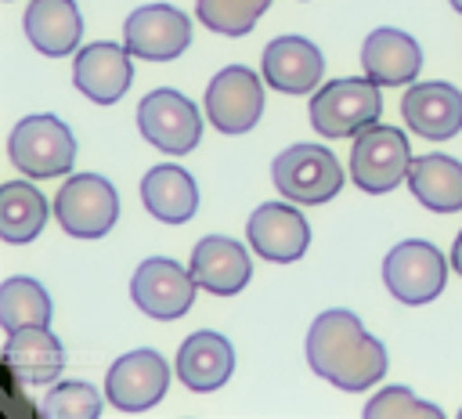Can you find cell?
I'll return each instance as SVG.
<instances>
[{"mask_svg": "<svg viewBox=\"0 0 462 419\" xmlns=\"http://www.w3.org/2000/svg\"><path fill=\"white\" fill-rule=\"evenodd\" d=\"M137 130L148 144L166 155H188L199 148L202 137V112L191 98L173 87H159L137 101Z\"/></svg>", "mask_w": 462, "mask_h": 419, "instance_id": "cell-6", "label": "cell"}, {"mask_svg": "<svg viewBox=\"0 0 462 419\" xmlns=\"http://www.w3.org/2000/svg\"><path fill=\"white\" fill-rule=\"evenodd\" d=\"M307 365L336 390H372L386 376V347L361 325L354 311L328 307L310 321Z\"/></svg>", "mask_w": 462, "mask_h": 419, "instance_id": "cell-1", "label": "cell"}, {"mask_svg": "<svg viewBox=\"0 0 462 419\" xmlns=\"http://www.w3.org/2000/svg\"><path fill=\"white\" fill-rule=\"evenodd\" d=\"M448 4H451V7H455V11L462 14V0H448Z\"/></svg>", "mask_w": 462, "mask_h": 419, "instance_id": "cell-30", "label": "cell"}, {"mask_svg": "<svg viewBox=\"0 0 462 419\" xmlns=\"http://www.w3.org/2000/svg\"><path fill=\"white\" fill-rule=\"evenodd\" d=\"M271 0H195V14L209 33L220 36H245Z\"/></svg>", "mask_w": 462, "mask_h": 419, "instance_id": "cell-26", "label": "cell"}, {"mask_svg": "<svg viewBox=\"0 0 462 419\" xmlns=\"http://www.w3.org/2000/svg\"><path fill=\"white\" fill-rule=\"evenodd\" d=\"M383 282H386L393 300H401L408 307H419V303H430L433 296H440V289L448 282V260L433 242L408 238V242H397L386 253Z\"/></svg>", "mask_w": 462, "mask_h": 419, "instance_id": "cell-8", "label": "cell"}, {"mask_svg": "<svg viewBox=\"0 0 462 419\" xmlns=\"http://www.w3.org/2000/svg\"><path fill=\"white\" fill-rule=\"evenodd\" d=\"M58 228L72 238H101L119 220V195L101 173H76L54 195Z\"/></svg>", "mask_w": 462, "mask_h": 419, "instance_id": "cell-7", "label": "cell"}, {"mask_svg": "<svg viewBox=\"0 0 462 419\" xmlns=\"http://www.w3.org/2000/svg\"><path fill=\"white\" fill-rule=\"evenodd\" d=\"M404 126L426 141H448L462 130V90L444 79L411 83L401 98Z\"/></svg>", "mask_w": 462, "mask_h": 419, "instance_id": "cell-15", "label": "cell"}, {"mask_svg": "<svg viewBox=\"0 0 462 419\" xmlns=\"http://www.w3.org/2000/svg\"><path fill=\"white\" fill-rule=\"evenodd\" d=\"M422 69V47L411 33L379 25L361 43V72L379 87H408Z\"/></svg>", "mask_w": 462, "mask_h": 419, "instance_id": "cell-16", "label": "cell"}, {"mask_svg": "<svg viewBox=\"0 0 462 419\" xmlns=\"http://www.w3.org/2000/svg\"><path fill=\"white\" fill-rule=\"evenodd\" d=\"M123 43L134 58L173 61L191 43V18L173 4H144V7L126 14Z\"/></svg>", "mask_w": 462, "mask_h": 419, "instance_id": "cell-11", "label": "cell"}, {"mask_svg": "<svg viewBox=\"0 0 462 419\" xmlns=\"http://www.w3.org/2000/svg\"><path fill=\"white\" fill-rule=\"evenodd\" d=\"M188 267H191L199 289H206L213 296H235L253 278V260H249L245 246L235 242L231 235L199 238L195 249H191V264Z\"/></svg>", "mask_w": 462, "mask_h": 419, "instance_id": "cell-17", "label": "cell"}, {"mask_svg": "<svg viewBox=\"0 0 462 419\" xmlns=\"http://www.w3.org/2000/svg\"><path fill=\"white\" fill-rule=\"evenodd\" d=\"M253 253L271 264H292L310 246V224L292 202H260L245 224Z\"/></svg>", "mask_w": 462, "mask_h": 419, "instance_id": "cell-14", "label": "cell"}, {"mask_svg": "<svg viewBox=\"0 0 462 419\" xmlns=\"http://www.w3.org/2000/svg\"><path fill=\"white\" fill-rule=\"evenodd\" d=\"M195 275L191 267H180L173 256H148L137 264L134 278H130V296L134 303L159 321H173L184 318L195 303Z\"/></svg>", "mask_w": 462, "mask_h": 419, "instance_id": "cell-10", "label": "cell"}, {"mask_svg": "<svg viewBox=\"0 0 462 419\" xmlns=\"http://www.w3.org/2000/svg\"><path fill=\"white\" fill-rule=\"evenodd\" d=\"M47 224V199L29 181H7L0 188V238L11 246L32 242Z\"/></svg>", "mask_w": 462, "mask_h": 419, "instance_id": "cell-24", "label": "cell"}, {"mask_svg": "<svg viewBox=\"0 0 462 419\" xmlns=\"http://www.w3.org/2000/svg\"><path fill=\"white\" fill-rule=\"evenodd\" d=\"M451 267L462 275V231L455 235V246H451Z\"/></svg>", "mask_w": 462, "mask_h": 419, "instance_id": "cell-29", "label": "cell"}, {"mask_svg": "<svg viewBox=\"0 0 462 419\" xmlns=\"http://www.w3.org/2000/svg\"><path fill=\"white\" fill-rule=\"evenodd\" d=\"M325 76V54L307 36H274L263 47V79L282 94H310Z\"/></svg>", "mask_w": 462, "mask_h": 419, "instance_id": "cell-18", "label": "cell"}, {"mask_svg": "<svg viewBox=\"0 0 462 419\" xmlns=\"http://www.w3.org/2000/svg\"><path fill=\"white\" fill-rule=\"evenodd\" d=\"M343 166L339 159L314 141H300L289 144L285 152H278V159L271 163V181L274 188L296 202V206H318L339 195L343 188Z\"/></svg>", "mask_w": 462, "mask_h": 419, "instance_id": "cell-4", "label": "cell"}, {"mask_svg": "<svg viewBox=\"0 0 462 419\" xmlns=\"http://www.w3.org/2000/svg\"><path fill=\"white\" fill-rule=\"evenodd\" d=\"M170 376H173L170 361L159 350L137 347V350H126L123 358L112 361V368L105 376V397L119 412H144V408L162 401Z\"/></svg>", "mask_w": 462, "mask_h": 419, "instance_id": "cell-12", "label": "cell"}, {"mask_svg": "<svg viewBox=\"0 0 462 419\" xmlns=\"http://www.w3.org/2000/svg\"><path fill=\"white\" fill-rule=\"evenodd\" d=\"M43 419H97L101 394L87 379H58L40 401Z\"/></svg>", "mask_w": 462, "mask_h": 419, "instance_id": "cell-27", "label": "cell"}, {"mask_svg": "<svg viewBox=\"0 0 462 419\" xmlns=\"http://www.w3.org/2000/svg\"><path fill=\"white\" fill-rule=\"evenodd\" d=\"M51 296L36 278L25 275H11L0 285V325L4 332H18V329H32V325H51Z\"/></svg>", "mask_w": 462, "mask_h": 419, "instance_id": "cell-25", "label": "cell"}, {"mask_svg": "<svg viewBox=\"0 0 462 419\" xmlns=\"http://www.w3.org/2000/svg\"><path fill=\"white\" fill-rule=\"evenodd\" d=\"M72 83L87 101L116 105L134 83V65H130L126 43H112V40L83 43L72 58Z\"/></svg>", "mask_w": 462, "mask_h": 419, "instance_id": "cell-13", "label": "cell"}, {"mask_svg": "<svg viewBox=\"0 0 462 419\" xmlns=\"http://www.w3.org/2000/svg\"><path fill=\"white\" fill-rule=\"evenodd\" d=\"M141 202L162 224H184L199 210L195 177L177 163H159L141 177Z\"/></svg>", "mask_w": 462, "mask_h": 419, "instance_id": "cell-22", "label": "cell"}, {"mask_svg": "<svg viewBox=\"0 0 462 419\" xmlns=\"http://www.w3.org/2000/svg\"><path fill=\"white\" fill-rule=\"evenodd\" d=\"M458 415H462V408H458Z\"/></svg>", "mask_w": 462, "mask_h": 419, "instance_id": "cell-31", "label": "cell"}, {"mask_svg": "<svg viewBox=\"0 0 462 419\" xmlns=\"http://www.w3.org/2000/svg\"><path fill=\"white\" fill-rule=\"evenodd\" d=\"M365 419H444V408L422 401L411 386H383L365 405Z\"/></svg>", "mask_w": 462, "mask_h": 419, "instance_id": "cell-28", "label": "cell"}, {"mask_svg": "<svg viewBox=\"0 0 462 419\" xmlns=\"http://www.w3.org/2000/svg\"><path fill=\"white\" fill-rule=\"evenodd\" d=\"M408 188L426 210L458 213L462 210V163L455 155H440V152L419 155V159H411Z\"/></svg>", "mask_w": 462, "mask_h": 419, "instance_id": "cell-23", "label": "cell"}, {"mask_svg": "<svg viewBox=\"0 0 462 419\" xmlns=\"http://www.w3.org/2000/svg\"><path fill=\"white\" fill-rule=\"evenodd\" d=\"M383 87L368 76H343L318 87L310 98V126L321 137H357L383 116Z\"/></svg>", "mask_w": 462, "mask_h": 419, "instance_id": "cell-2", "label": "cell"}, {"mask_svg": "<svg viewBox=\"0 0 462 419\" xmlns=\"http://www.w3.org/2000/svg\"><path fill=\"white\" fill-rule=\"evenodd\" d=\"M408 170H411V144H408L404 130L372 123L354 137L350 181L361 191H368V195L393 191L401 181H408Z\"/></svg>", "mask_w": 462, "mask_h": 419, "instance_id": "cell-5", "label": "cell"}, {"mask_svg": "<svg viewBox=\"0 0 462 419\" xmlns=\"http://www.w3.org/2000/svg\"><path fill=\"white\" fill-rule=\"evenodd\" d=\"M7 155L25 177L47 181V177L72 170L76 137H72L69 123L58 119L54 112H36V116H25L14 123V130L7 134Z\"/></svg>", "mask_w": 462, "mask_h": 419, "instance_id": "cell-3", "label": "cell"}, {"mask_svg": "<svg viewBox=\"0 0 462 419\" xmlns=\"http://www.w3.org/2000/svg\"><path fill=\"white\" fill-rule=\"evenodd\" d=\"M263 83L249 65L220 69L206 87V119L220 134H245L263 116Z\"/></svg>", "mask_w": 462, "mask_h": 419, "instance_id": "cell-9", "label": "cell"}, {"mask_svg": "<svg viewBox=\"0 0 462 419\" xmlns=\"http://www.w3.org/2000/svg\"><path fill=\"white\" fill-rule=\"evenodd\" d=\"M22 29L29 43L47 58H65L79 51L83 40V14L76 0H29Z\"/></svg>", "mask_w": 462, "mask_h": 419, "instance_id": "cell-20", "label": "cell"}, {"mask_svg": "<svg viewBox=\"0 0 462 419\" xmlns=\"http://www.w3.org/2000/svg\"><path fill=\"white\" fill-rule=\"evenodd\" d=\"M4 358H7L11 372H14L22 383H32V386L58 383V376H61V368H65V347H61V340H58L47 325H32V329L7 332Z\"/></svg>", "mask_w": 462, "mask_h": 419, "instance_id": "cell-21", "label": "cell"}, {"mask_svg": "<svg viewBox=\"0 0 462 419\" xmlns=\"http://www.w3.org/2000/svg\"><path fill=\"white\" fill-rule=\"evenodd\" d=\"M173 372L177 379L195 390V394H209V390H220L231 372H235V347L227 336L220 332H191L180 350H177V361H173Z\"/></svg>", "mask_w": 462, "mask_h": 419, "instance_id": "cell-19", "label": "cell"}]
</instances>
